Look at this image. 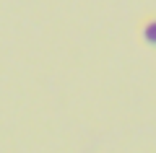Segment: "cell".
I'll use <instances>...</instances> for the list:
<instances>
[{
    "label": "cell",
    "instance_id": "obj_1",
    "mask_svg": "<svg viewBox=\"0 0 156 153\" xmlns=\"http://www.w3.org/2000/svg\"><path fill=\"white\" fill-rule=\"evenodd\" d=\"M140 37H143L146 44L156 47V16H148L143 23H140Z\"/></svg>",
    "mask_w": 156,
    "mask_h": 153
}]
</instances>
